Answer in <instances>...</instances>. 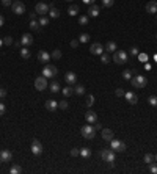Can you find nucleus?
Here are the masks:
<instances>
[{"label":"nucleus","instance_id":"nucleus-1","mask_svg":"<svg viewBox=\"0 0 157 174\" xmlns=\"http://www.w3.org/2000/svg\"><path fill=\"white\" fill-rule=\"evenodd\" d=\"M80 133H82V137L85 138V140H93V138L96 137V129H94L93 124L88 122L86 126H83L82 129H80Z\"/></svg>","mask_w":157,"mask_h":174},{"label":"nucleus","instance_id":"nucleus-2","mask_svg":"<svg viewBox=\"0 0 157 174\" xmlns=\"http://www.w3.org/2000/svg\"><path fill=\"white\" fill-rule=\"evenodd\" d=\"M131 83H132L133 88L141 90V88L146 86L148 80H146V77H145V75H135V77H132V79H131Z\"/></svg>","mask_w":157,"mask_h":174},{"label":"nucleus","instance_id":"nucleus-3","mask_svg":"<svg viewBox=\"0 0 157 174\" xmlns=\"http://www.w3.org/2000/svg\"><path fill=\"white\" fill-rule=\"evenodd\" d=\"M101 157L104 158V162H107L109 165H113L115 163V151L110 148V149H101Z\"/></svg>","mask_w":157,"mask_h":174},{"label":"nucleus","instance_id":"nucleus-4","mask_svg":"<svg viewBox=\"0 0 157 174\" xmlns=\"http://www.w3.org/2000/svg\"><path fill=\"white\" fill-rule=\"evenodd\" d=\"M127 52H124V50H116L115 52V55H113V61L116 64H124V63H127Z\"/></svg>","mask_w":157,"mask_h":174},{"label":"nucleus","instance_id":"nucleus-5","mask_svg":"<svg viewBox=\"0 0 157 174\" xmlns=\"http://www.w3.org/2000/svg\"><path fill=\"white\" fill-rule=\"evenodd\" d=\"M110 148H112L113 151H116V152H124L126 151V143L124 141H120V140H112L110 141Z\"/></svg>","mask_w":157,"mask_h":174},{"label":"nucleus","instance_id":"nucleus-6","mask_svg":"<svg viewBox=\"0 0 157 174\" xmlns=\"http://www.w3.org/2000/svg\"><path fill=\"white\" fill-rule=\"evenodd\" d=\"M57 72H58V69H57L55 66H52V64H46L44 69H43V75L46 77V79H50V77L57 75Z\"/></svg>","mask_w":157,"mask_h":174},{"label":"nucleus","instance_id":"nucleus-7","mask_svg":"<svg viewBox=\"0 0 157 174\" xmlns=\"http://www.w3.org/2000/svg\"><path fill=\"white\" fill-rule=\"evenodd\" d=\"M11 10H13L14 14H19V16H21V14L25 13V5L22 2H19V0H16V2L11 5Z\"/></svg>","mask_w":157,"mask_h":174},{"label":"nucleus","instance_id":"nucleus-8","mask_svg":"<svg viewBox=\"0 0 157 174\" xmlns=\"http://www.w3.org/2000/svg\"><path fill=\"white\" fill-rule=\"evenodd\" d=\"M30 151H32V154H35V155H41V154H43V144H41V143L35 138V140L32 141Z\"/></svg>","mask_w":157,"mask_h":174},{"label":"nucleus","instance_id":"nucleus-9","mask_svg":"<svg viewBox=\"0 0 157 174\" xmlns=\"http://www.w3.org/2000/svg\"><path fill=\"white\" fill-rule=\"evenodd\" d=\"M35 88L38 91H44L46 88H47V79L43 75V77H36L35 80Z\"/></svg>","mask_w":157,"mask_h":174},{"label":"nucleus","instance_id":"nucleus-10","mask_svg":"<svg viewBox=\"0 0 157 174\" xmlns=\"http://www.w3.org/2000/svg\"><path fill=\"white\" fill-rule=\"evenodd\" d=\"M11 158H13L11 151H8V149L0 151V163H8V162H11Z\"/></svg>","mask_w":157,"mask_h":174},{"label":"nucleus","instance_id":"nucleus-11","mask_svg":"<svg viewBox=\"0 0 157 174\" xmlns=\"http://www.w3.org/2000/svg\"><path fill=\"white\" fill-rule=\"evenodd\" d=\"M38 60H39L41 63L47 64L49 61H50V53H49L47 50H39V52H38Z\"/></svg>","mask_w":157,"mask_h":174},{"label":"nucleus","instance_id":"nucleus-12","mask_svg":"<svg viewBox=\"0 0 157 174\" xmlns=\"http://www.w3.org/2000/svg\"><path fill=\"white\" fill-rule=\"evenodd\" d=\"M35 13H38L39 16H44L46 13H49V6L46 5V3H43V2L36 3V6H35Z\"/></svg>","mask_w":157,"mask_h":174},{"label":"nucleus","instance_id":"nucleus-13","mask_svg":"<svg viewBox=\"0 0 157 174\" xmlns=\"http://www.w3.org/2000/svg\"><path fill=\"white\" fill-rule=\"evenodd\" d=\"M90 52L93 53V55H102V53H104V47H102L99 42H94V44H91Z\"/></svg>","mask_w":157,"mask_h":174},{"label":"nucleus","instance_id":"nucleus-14","mask_svg":"<svg viewBox=\"0 0 157 174\" xmlns=\"http://www.w3.org/2000/svg\"><path fill=\"white\" fill-rule=\"evenodd\" d=\"M124 97H126V100H127L131 105H135V104L138 102V97H137V94H135V93H132V91H127V93L124 94Z\"/></svg>","mask_w":157,"mask_h":174},{"label":"nucleus","instance_id":"nucleus-15","mask_svg":"<svg viewBox=\"0 0 157 174\" xmlns=\"http://www.w3.org/2000/svg\"><path fill=\"white\" fill-rule=\"evenodd\" d=\"M64 80H66V83L68 85H75V80H77V75L74 74V72L72 71H69V72H66V74H64Z\"/></svg>","mask_w":157,"mask_h":174},{"label":"nucleus","instance_id":"nucleus-16","mask_svg":"<svg viewBox=\"0 0 157 174\" xmlns=\"http://www.w3.org/2000/svg\"><path fill=\"white\" fill-rule=\"evenodd\" d=\"M85 119H86V122H90V124H94V122L98 121V115L94 113V111H86Z\"/></svg>","mask_w":157,"mask_h":174},{"label":"nucleus","instance_id":"nucleus-17","mask_svg":"<svg viewBox=\"0 0 157 174\" xmlns=\"http://www.w3.org/2000/svg\"><path fill=\"white\" fill-rule=\"evenodd\" d=\"M21 42H22V46H32L33 44V36H32V35H28V33L22 35Z\"/></svg>","mask_w":157,"mask_h":174},{"label":"nucleus","instance_id":"nucleus-18","mask_svg":"<svg viewBox=\"0 0 157 174\" xmlns=\"http://www.w3.org/2000/svg\"><path fill=\"white\" fill-rule=\"evenodd\" d=\"M146 11H148L149 14H156V13H157V2H154V0L148 2V5H146Z\"/></svg>","mask_w":157,"mask_h":174},{"label":"nucleus","instance_id":"nucleus-19","mask_svg":"<svg viewBox=\"0 0 157 174\" xmlns=\"http://www.w3.org/2000/svg\"><path fill=\"white\" fill-rule=\"evenodd\" d=\"M102 138L105 141H112L113 140V130L110 129H102Z\"/></svg>","mask_w":157,"mask_h":174},{"label":"nucleus","instance_id":"nucleus-20","mask_svg":"<svg viewBox=\"0 0 157 174\" xmlns=\"http://www.w3.org/2000/svg\"><path fill=\"white\" fill-rule=\"evenodd\" d=\"M88 16H91V17L99 16V6H96L94 3H93V5H90V8H88Z\"/></svg>","mask_w":157,"mask_h":174},{"label":"nucleus","instance_id":"nucleus-21","mask_svg":"<svg viewBox=\"0 0 157 174\" xmlns=\"http://www.w3.org/2000/svg\"><path fill=\"white\" fill-rule=\"evenodd\" d=\"M46 108H47L49 111H55L57 108H58V102H57V100H47V102H46Z\"/></svg>","mask_w":157,"mask_h":174},{"label":"nucleus","instance_id":"nucleus-22","mask_svg":"<svg viewBox=\"0 0 157 174\" xmlns=\"http://www.w3.org/2000/svg\"><path fill=\"white\" fill-rule=\"evenodd\" d=\"M105 50L109 53H112V52H116V42H113V41H109L105 44Z\"/></svg>","mask_w":157,"mask_h":174},{"label":"nucleus","instance_id":"nucleus-23","mask_svg":"<svg viewBox=\"0 0 157 174\" xmlns=\"http://www.w3.org/2000/svg\"><path fill=\"white\" fill-rule=\"evenodd\" d=\"M61 93H63L66 97H69L71 94H74V86H71V85H69V86H64L63 90H61Z\"/></svg>","mask_w":157,"mask_h":174},{"label":"nucleus","instance_id":"nucleus-24","mask_svg":"<svg viewBox=\"0 0 157 174\" xmlns=\"http://www.w3.org/2000/svg\"><path fill=\"white\" fill-rule=\"evenodd\" d=\"M68 14H69V16H77L79 14V6L77 5H71L69 8H68Z\"/></svg>","mask_w":157,"mask_h":174},{"label":"nucleus","instance_id":"nucleus-25","mask_svg":"<svg viewBox=\"0 0 157 174\" xmlns=\"http://www.w3.org/2000/svg\"><path fill=\"white\" fill-rule=\"evenodd\" d=\"M143 160H145V163L151 165V163H154V162H156V158H154V155H152V154H145Z\"/></svg>","mask_w":157,"mask_h":174},{"label":"nucleus","instance_id":"nucleus-26","mask_svg":"<svg viewBox=\"0 0 157 174\" xmlns=\"http://www.w3.org/2000/svg\"><path fill=\"white\" fill-rule=\"evenodd\" d=\"M49 16H50L52 19H57V17H60V11L52 6V8H49Z\"/></svg>","mask_w":157,"mask_h":174},{"label":"nucleus","instance_id":"nucleus-27","mask_svg":"<svg viewBox=\"0 0 157 174\" xmlns=\"http://www.w3.org/2000/svg\"><path fill=\"white\" fill-rule=\"evenodd\" d=\"M80 155H82L83 158H88L91 155V149L90 148H82L80 149Z\"/></svg>","mask_w":157,"mask_h":174},{"label":"nucleus","instance_id":"nucleus-28","mask_svg":"<svg viewBox=\"0 0 157 174\" xmlns=\"http://www.w3.org/2000/svg\"><path fill=\"white\" fill-rule=\"evenodd\" d=\"M74 93L75 94H83V93H85V86H83V85H75L74 86Z\"/></svg>","mask_w":157,"mask_h":174},{"label":"nucleus","instance_id":"nucleus-29","mask_svg":"<svg viewBox=\"0 0 157 174\" xmlns=\"http://www.w3.org/2000/svg\"><path fill=\"white\" fill-rule=\"evenodd\" d=\"M21 57L24 58V60H27V58H30V50L27 47H22L21 49Z\"/></svg>","mask_w":157,"mask_h":174},{"label":"nucleus","instance_id":"nucleus-30","mask_svg":"<svg viewBox=\"0 0 157 174\" xmlns=\"http://www.w3.org/2000/svg\"><path fill=\"white\" fill-rule=\"evenodd\" d=\"M49 88H50L52 93H58V91H60V83H58V82H52Z\"/></svg>","mask_w":157,"mask_h":174},{"label":"nucleus","instance_id":"nucleus-31","mask_svg":"<svg viewBox=\"0 0 157 174\" xmlns=\"http://www.w3.org/2000/svg\"><path fill=\"white\" fill-rule=\"evenodd\" d=\"M88 41H90V35H88V33L79 35V42H88Z\"/></svg>","mask_w":157,"mask_h":174},{"label":"nucleus","instance_id":"nucleus-32","mask_svg":"<svg viewBox=\"0 0 157 174\" xmlns=\"http://www.w3.org/2000/svg\"><path fill=\"white\" fill-rule=\"evenodd\" d=\"M38 24H39L41 27H46V25L49 24V19L44 17V16H39V19H38Z\"/></svg>","mask_w":157,"mask_h":174},{"label":"nucleus","instance_id":"nucleus-33","mask_svg":"<svg viewBox=\"0 0 157 174\" xmlns=\"http://www.w3.org/2000/svg\"><path fill=\"white\" fill-rule=\"evenodd\" d=\"M21 171H22V168H21V166H19V165H14V166H11V169H10V173H11V174H19Z\"/></svg>","mask_w":157,"mask_h":174},{"label":"nucleus","instance_id":"nucleus-34","mask_svg":"<svg viewBox=\"0 0 157 174\" xmlns=\"http://www.w3.org/2000/svg\"><path fill=\"white\" fill-rule=\"evenodd\" d=\"M122 79H124V80H131V79H132V71L126 69V71L122 72Z\"/></svg>","mask_w":157,"mask_h":174},{"label":"nucleus","instance_id":"nucleus-35","mask_svg":"<svg viewBox=\"0 0 157 174\" xmlns=\"http://www.w3.org/2000/svg\"><path fill=\"white\" fill-rule=\"evenodd\" d=\"M30 28H32V30H39V24H38V21H36V19L30 21Z\"/></svg>","mask_w":157,"mask_h":174},{"label":"nucleus","instance_id":"nucleus-36","mask_svg":"<svg viewBox=\"0 0 157 174\" xmlns=\"http://www.w3.org/2000/svg\"><path fill=\"white\" fill-rule=\"evenodd\" d=\"M101 61H102L104 64L110 63V57H109V53H102V55H101Z\"/></svg>","mask_w":157,"mask_h":174},{"label":"nucleus","instance_id":"nucleus-37","mask_svg":"<svg viewBox=\"0 0 157 174\" xmlns=\"http://www.w3.org/2000/svg\"><path fill=\"white\" fill-rule=\"evenodd\" d=\"M50 57H52V58H55V60H60V58H61V50L55 49V50H53V53H52Z\"/></svg>","mask_w":157,"mask_h":174},{"label":"nucleus","instance_id":"nucleus-38","mask_svg":"<svg viewBox=\"0 0 157 174\" xmlns=\"http://www.w3.org/2000/svg\"><path fill=\"white\" fill-rule=\"evenodd\" d=\"M79 24L80 25H88V16H80L79 17Z\"/></svg>","mask_w":157,"mask_h":174},{"label":"nucleus","instance_id":"nucleus-39","mask_svg":"<svg viewBox=\"0 0 157 174\" xmlns=\"http://www.w3.org/2000/svg\"><path fill=\"white\" fill-rule=\"evenodd\" d=\"M115 3V0H102V6H105V8H110Z\"/></svg>","mask_w":157,"mask_h":174},{"label":"nucleus","instance_id":"nucleus-40","mask_svg":"<svg viewBox=\"0 0 157 174\" xmlns=\"http://www.w3.org/2000/svg\"><path fill=\"white\" fill-rule=\"evenodd\" d=\"M148 102H149V105L157 107V97H156V96H151V97L148 99Z\"/></svg>","mask_w":157,"mask_h":174},{"label":"nucleus","instance_id":"nucleus-41","mask_svg":"<svg viewBox=\"0 0 157 174\" xmlns=\"http://www.w3.org/2000/svg\"><path fill=\"white\" fill-rule=\"evenodd\" d=\"M93 104H94V96H93V94H90V96L86 97V105H88V107H91Z\"/></svg>","mask_w":157,"mask_h":174},{"label":"nucleus","instance_id":"nucleus-42","mask_svg":"<svg viewBox=\"0 0 157 174\" xmlns=\"http://www.w3.org/2000/svg\"><path fill=\"white\" fill-rule=\"evenodd\" d=\"M58 108L66 110V108H68V100H60V102H58Z\"/></svg>","mask_w":157,"mask_h":174},{"label":"nucleus","instance_id":"nucleus-43","mask_svg":"<svg viewBox=\"0 0 157 174\" xmlns=\"http://www.w3.org/2000/svg\"><path fill=\"white\" fill-rule=\"evenodd\" d=\"M115 94H116L118 97H122L126 93H124V90H122V88H116V90H115Z\"/></svg>","mask_w":157,"mask_h":174},{"label":"nucleus","instance_id":"nucleus-44","mask_svg":"<svg viewBox=\"0 0 157 174\" xmlns=\"http://www.w3.org/2000/svg\"><path fill=\"white\" fill-rule=\"evenodd\" d=\"M3 44L11 46V44H13V38H11V36H5V38H3Z\"/></svg>","mask_w":157,"mask_h":174},{"label":"nucleus","instance_id":"nucleus-45","mask_svg":"<svg viewBox=\"0 0 157 174\" xmlns=\"http://www.w3.org/2000/svg\"><path fill=\"white\" fill-rule=\"evenodd\" d=\"M149 171L152 174H157V163H151L149 165Z\"/></svg>","mask_w":157,"mask_h":174},{"label":"nucleus","instance_id":"nucleus-46","mask_svg":"<svg viewBox=\"0 0 157 174\" xmlns=\"http://www.w3.org/2000/svg\"><path fill=\"white\" fill-rule=\"evenodd\" d=\"M129 52H131V55H132V57H137V55L140 53V52H138V47H132L131 50H129Z\"/></svg>","mask_w":157,"mask_h":174},{"label":"nucleus","instance_id":"nucleus-47","mask_svg":"<svg viewBox=\"0 0 157 174\" xmlns=\"http://www.w3.org/2000/svg\"><path fill=\"white\" fill-rule=\"evenodd\" d=\"M71 155H72V157H77V155H80V149H77V148L71 149Z\"/></svg>","mask_w":157,"mask_h":174},{"label":"nucleus","instance_id":"nucleus-48","mask_svg":"<svg viewBox=\"0 0 157 174\" xmlns=\"http://www.w3.org/2000/svg\"><path fill=\"white\" fill-rule=\"evenodd\" d=\"M5 96H6V90L2 86V88H0V99H3Z\"/></svg>","mask_w":157,"mask_h":174},{"label":"nucleus","instance_id":"nucleus-49","mask_svg":"<svg viewBox=\"0 0 157 174\" xmlns=\"http://www.w3.org/2000/svg\"><path fill=\"white\" fill-rule=\"evenodd\" d=\"M137 57H138V60H140V61H146V60H148V57H146V55H143V53H138Z\"/></svg>","mask_w":157,"mask_h":174},{"label":"nucleus","instance_id":"nucleus-50","mask_svg":"<svg viewBox=\"0 0 157 174\" xmlns=\"http://www.w3.org/2000/svg\"><path fill=\"white\" fill-rule=\"evenodd\" d=\"M5 111H6V107L3 105V104H0V116H2L3 113H5Z\"/></svg>","mask_w":157,"mask_h":174},{"label":"nucleus","instance_id":"nucleus-51","mask_svg":"<svg viewBox=\"0 0 157 174\" xmlns=\"http://www.w3.org/2000/svg\"><path fill=\"white\" fill-rule=\"evenodd\" d=\"M94 129H96V130H102V124H99V122L96 121V122H94Z\"/></svg>","mask_w":157,"mask_h":174},{"label":"nucleus","instance_id":"nucleus-52","mask_svg":"<svg viewBox=\"0 0 157 174\" xmlns=\"http://www.w3.org/2000/svg\"><path fill=\"white\" fill-rule=\"evenodd\" d=\"M2 5H5V6H10V5H11V0H2Z\"/></svg>","mask_w":157,"mask_h":174},{"label":"nucleus","instance_id":"nucleus-53","mask_svg":"<svg viewBox=\"0 0 157 174\" xmlns=\"http://www.w3.org/2000/svg\"><path fill=\"white\" fill-rule=\"evenodd\" d=\"M77 46H79V41H77V39L71 41V47H77Z\"/></svg>","mask_w":157,"mask_h":174},{"label":"nucleus","instance_id":"nucleus-54","mask_svg":"<svg viewBox=\"0 0 157 174\" xmlns=\"http://www.w3.org/2000/svg\"><path fill=\"white\" fill-rule=\"evenodd\" d=\"M83 3H86V5H93L94 3V0H82Z\"/></svg>","mask_w":157,"mask_h":174},{"label":"nucleus","instance_id":"nucleus-55","mask_svg":"<svg viewBox=\"0 0 157 174\" xmlns=\"http://www.w3.org/2000/svg\"><path fill=\"white\" fill-rule=\"evenodd\" d=\"M3 24H5V19H3V16L0 14V27H3Z\"/></svg>","mask_w":157,"mask_h":174},{"label":"nucleus","instance_id":"nucleus-56","mask_svg":"<svg viewBox=\"0 0 157 174\" xmlns=\"http://www.w3.org/2000/svg\"><path fill=\"white\" fill-rule=\"evenodd\" d=\"M30 19H32V21H33V19H36V13H30Z\"/></svg>","mask_w":157,"mask_h":174},{"label":"nucleus","instance_id":"nucleus-57","mask_svg":"<svg viewBox=\"0 0 157 174\" xmlns=\"http://www.w3.org/2000/svg\"><path fill=\"white\" fill-rule=\"evenodd\" d=\"M2 46H3V39H0V47H2Z\"/></svg>","mask_w":157,"mask_h":174},{"label":"nucleus","instance_id":"nucleus-58","mask_svg":"<svg viewBox=\"0 0 157 174\" xmlns=\"http://www.w3.org/2000/svg\"><path fill=\"white\" fill-rule=\"evenodd\" d=\"M154 158H156V163H157V154H156V155H154Z\"/></svg>","mask_w":157,"mask_h":174},{"label":"nucleus","instance_id":"nucleus-59","mask_svg":"<svg viewBox=\"0 0 157 174\" xmlns=\"http://www.w3.org/2000/svg\"><path fill=\"white\" fill-rule=\"evenodd\" d=\"M156 19H157V13H156Z\"/></svg>","mask_w":157,"mask_h":174},{"label":"nucleus","instance_id":"nucleus-60","mask_svg":"<svg viewBox=\"0 0 157 174\" xmlns=\"http://www.w3.org/2000/svg\"><path fill=\"white\" fill-rule=\"evenodd\" d=\"M66 2H71V0H66Z\"/></svg>","mask_w":157,"mask_h":174},{"label":"nucleus","instance_id":"nucleus-61","mask_svg":"<svg viewBox=\"0 0 157 174\" xmlns=\"http://www.w3.org/2000/svg\"><path fill=\"white\" fill-rule=\"evenodd\" d=\"M14 2H16V0H14Z\"/></svg>","mask_w":157,"mask_h":174},{"label":"nucleus","instance_id":"nucleus-62","mask_svg":"<svg viewBox=\"0 0 157 174\" xmlns=\"http://www.w3.org/2000/svg\"><path fill=\"white\" fill-rule=\"evenodd\" d=\"M156 36H157V35H156Z\"/></svg>","mask_w":157,"mask_h":174}]
</instances>
